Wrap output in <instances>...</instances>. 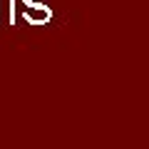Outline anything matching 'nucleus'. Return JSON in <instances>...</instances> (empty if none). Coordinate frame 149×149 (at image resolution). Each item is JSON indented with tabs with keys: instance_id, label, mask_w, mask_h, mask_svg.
<instances>
[{
	"instance_id": "2",
	"label": "nucleus",
	"mask_w": 149,
	"mask_h": 149,
	"mask_svg": "<svg viewBox=\"0 0 149 149\" xmlns=\"http://www.w3.org/2000/svg\"><path fill=\"white\" fill-rule=\"evenodd\" d=\"M25 8H35V5H50V0H22Z\"/></svg>"
},
{
	"instance_id": "1",
	"label": "nucleus",
	"mask_w": 149,
	"mask_h": 149,
	"mask_svg": "<svg viewBox=\"0 0 149 149\" xmlns=\"http://www.w3.org/2000/svg\"><path fill=\"white\" fill-rule=\"evenodd\" d=\"M22 17H25V20L30 22V25H45V22H50V17H52V10H50V5H35V8H25Z\"/></svg>"
}]
</instances>
